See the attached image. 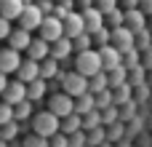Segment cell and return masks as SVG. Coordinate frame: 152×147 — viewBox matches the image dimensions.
<instances>
[{"label":"cell","mask_w":152,"mask_h":147,"mask_svg":"<svg viewBox=\"0 0 152 147\" xmlns=\"http://www.w3.org/2000/svg\"><path fill=\"white\" fill-rule=\"evenodd\" d=\"M59 121H61V118L45 107V110H40V112H32V118H29V129H32L35 134L51 139V137L59 131Z\"/></svg>","instance_id":"6da1fadb"},{"label":"cell","mask_w":152,"mask_h":147,"mask_svg":"<svg viewBox=\"0 0 152 147\" xmlns=\"http://www.w3.org/2000/svg\"><path fill=\"white\" fill-rule=\"evenodd\" d=\"M75 70H77V72H83L86 78H91V75H96L99 70H104V67H102V56H99V48L77 51V54H75Z\"/></svg>","instance_id":"7a4b0ae2"},{"label":"cell","mask_w":152,"mask_h":147,"mask_svg":"<svg viewBox=\"0 0 152 147\" xmlns=\"http://www.w3.org/2000/svg\"><path fill=\"white\" fill-rule=\"evenodd\" d=\"M43 11H40V5L37 3H24V8H21V13H19V27H24V29H29V32H37V27H40V21H43Z\"/></svg>","instance_id":"3957f363"},{"label":"cell","mask_w":152,"mask_h":147,"mask_svg":"<svg viewBox=\"0 0 152 147\" xmlns=\"http://www.w3.org/2000/svg\"><path fill=\"white\" fill-rule=\"evenodd\" d=\"M37 35H40V37H45L48 43H53L56 37H61V35H64V21H61L56 13H45V16H43V21H40V27H37Z\"/></svg>","instance_id":"277c9868"},{"label":"cell","mask_w":152,"mask_h":147,"mask_svg":"<svg viewBox=\"0 0 152 147\" xmlns=\"http://www.w3.org/2000/svg\"><path fill=\"white\" fill-rule=\"evenodd\" d=\"M48 110L56 112L59 118H64V115L75 112V96H69L67 91H53L48 96Z\"/></svg>","instance_id":"5b68a950"},{"label":"cell","mask_w":152,"mask_h":147,"mask_svg":"<svg viewBox=\"0 0 152 147\" xmlns=\"http://www.w3.org/2000/svg\"><path fill=\"white\" fill-rule=\"evenodd\" d=\"M61 91H67L69 96H80V94L88 91V78H86L83 72L72 70V72L64 75V80H61Z\"/></svg>","instance_id":"8992f818"},{"label":"cell","mask_w":152,"mask_h":147,"mask_svg":"<svg viewBox=\"0 0 152 147\" xmlns=\"http://www.w3.org/2000/svg\"><path fill=\"white\" fill-rule=\"evenodd\" d=\"M110 43L112 46H118L123 54L126 51H131L136 43H134V32L126 27V24H120V27H115V29H110Z\"/></svg>","instance_id":"52a82bcc"},{"label":"cell","mask_w":152,"mask_h":147,"mask_svg":"<svg viewBox=\"0 0 152 147\" xmlns=\"http://www.w3.org/2000/svg\"><path fill=\"white\" fill-rule=\"evenodd\" d=\"M72 54H75V48H72V37H69V35H61V37H56V40L51 43V56L59 59V64L69 62Z\"/></svg>","instance_id":"ba28073f"},{"label":"cell","mask_w":152,"mask_h":147,"mask_svg":"<svg viewBox=\"0 0 152 147\" xmlns=\"http://www.w3.org/2000/svg\"><path fill=\"white\" fill-rule=\"evenodd\" d=\"M21 51H16L13 46H5V48H0V70L5 72V75H13L16 72V67L21 64Z\"/></svg>","instance_id":"9c48e42d"},{"label":"cell","mask_w":152,"mask_h":147,"mask_svg":"<svg viewBox=\"0 0 152 147\" xmlns=\"http://www.w3.org/2000/svg\"><path fill=\"white\" fill-rule=\"evenodd\" d=\"M99 56H102V67H104V70H112V67L123 64V51H120L118 46H112V43L99 46Z\"/></svg>","instance_id":"30bf717a"},{"label":"cell","mask_w":152,"mask_h":147,"mask_svg":"<svg viewBox=\"0 0 152 147\" xmlns=\"http://www.w3.org/2000/svg\"><path fill=\"white\" fill-rule=\"evenodd\" d=\"M0 99L11 102V104H16V102L27 99V83H24V80H19V78H16V80H8V86L3 88Z\"/></svg>","instance_id":"8fae6325"},{"label":"cell","mask_w":152,"mask_h":147,"mask_svg":"<svg viewBox=\"0 0 152 147\" xmlns=\"http://www.w3.org/2000/svg\"><path fill=\"white\" fill-rule=\"evenodd\" d=\"M64 35H69V37H75V35H80V32H86V21H83V13L75 8V11H69L64 19Z\"/></svg>","instance_id":"7c38bea8"},{"label":"cell","mask_w":152,"mask_h":147,"mask_svg":"<svg viewBox=\"0 0 152 147\" xmlns=\"http://www.w3.org/2000/svg\"><path fill=\"white\" fill-rule=\"evenodd\" d=\"M24 54H27L29 59H35V62H43V59L51 54V43H48L45 37H40V35H37V37H32V40H29V46H27V51H24Z\"/></svg>","instance_id":"4fadbf2b"},{"label":"cell","mask_w":152,"mask_h":147,"mask_svg":"<svg viewBox=\"0 0 152 147\" xmlns=\"http://www.w3.org/2000/svg\"><path fill=\"white\" fill-rule=\"evenodd\" d=\"M83 13V21H86V32H96V29H102L104 27V13L96 8V5H88L86 11H80Z\"/></svg>","instance_id":"5bb4252c"},{"label":"cell","mask_w":152,"mask_h":147,"mask_svg":"<svg viewBox=\"0 0 152 147\" xmlns=\"http://www.w3.org/2000/svg\"><path fill=\"white\" fill-rule=\"evenodd\" d=\"M19 80H24V83H29V80H35L37 75H40V62H35V59H21V64L16 67V72H13Z\"/></svg>","instance_id":"9a60e30c"},{"label":"cell","mask_w":152,"mask_h":147,"mask_svg":"<svg viewBox=\"0 0 152 147\" xmlns=\"http://www.w3.org/2000/svg\"><path fill=\"white\" fill-rule=\"evenodd\" d=\"M45 94H48V80H45V78H40V75H37L35 80H29V83H27V99H29V102H35V104H37V102H43V99H45Z\"/></svg>","instance_id":"2e32d148"},{"label":"cell","mask_w":152,"mask_h":147,"mask_svg":"<svg viewBox=\"0 0 152 147\" xmlns=\"http://www.w3.org/2000/svg\"><path fill=\"white\" fill-rule=\"evenodd\" d=\"M29 40H32V32H29V29H24V27L11 29V35H8V46H13L16 51H27Z\"/></svg>","instance_id":"e0dca14e"},{"label":"cell","mask_w":152,"mask_h":147,"mask_svg":"<svg viewBox=\"0 0 152 147\" xmlns=\"http://www.w3.org/2000/svg\"><path fill=\"white\" fill-rule=\"evenodd\" d=\"M123 24H126L134 35H136V32H142V29H144V11H142L139 5H136V8H128V11H126V21H123Z\"/></svg>","instance_id":"ac0fdd59"},{"label":"cell","mask_w":152,"mask_h":147,"mask_svg":"<svg viewBox=\"0 0 152 147\" xmlns=\"http://www.w3.org/2000/svg\"><path fill=\"white\" fill-rule=\"evenodd\" d=\"M77 129H83V115H77V112H69V115H64L59 121V131H64L67 137L72 131H77Z\"/></svg>","instance_id":"d6986e66"},{"label":"cell","mask_w":152,"mask_h":147,"mask_svg":"<svg viewBox=\"0 0 152 147\" xmlns=\"http://www.w3.org/2000/svg\"><path fill=\"white\" fill-rule=\"evenodd\" d=\"M21 8H24V0H0V13H3L5 19H11V21L19 19Z\"/></svg>","instance_id":"ffe728a7"},{"label":"cell","mask_w":152,"mask_h":147,"mask_svg":"<svg viewBox=\"0 0 152 147\" xmlns=\"http://www.w3.org/2000/svg\"><path fill=\"white\" fill-rule=\"evenodd\" d=\"M104 88H110V75H107V70H99L96 75L88 78V91H91V94H99V91H104Z\"/></svg>","instance_id":"44dd1931"},{"label":"cell","mask_w":152,"mask_h":147,"mask_svg":"<svg viewBox=\"0 0 152 147\" xmlns=\"http://www.w3.org/2000/svg\"><path fill=\"white\" fill-rule=\"evenodd\" d=\"M32 112H35V102H29V99H21V102L13 104V118L21 121V123H27L32 118Z\"/></svg>","instance_id":"7402d4cb"},{"label":"cell","mask_w":152,"mask_h":147,"mask_svg":"<svg viewBox=\"0 0 152 147\" xmlns=\"http://www.w3.org/2000/svg\"><path fill=\"white\" fill-rule=\"evenodd\" d=\"M96 107V96L91 94V91H86V94H80V96H75V112L77 115H86L88 110H94Z\"/></svg>","instance_id":"603a6c76"},{"label":"cell","mask_w":152,"mask_h":147,"mask_svg":"<svg viewBox=\"0 0 152 147\" xmlns=\"http://www.w3.org/2000/svg\"><path fill=\"white\" fill-rule=\"evenodd\" d=\"M59 67H61V64H59V59H53V56L48 54V56H45V59L40 62V78L51 80V78H53L56 72H59Z\"/></svg>","instance_id":"cb8c5ba5"},{"label":"cell","mask_w":152,"mask_h":147,"mask_svg":"<svg viewBox=\"0 0 152 147\" xmlns=\"http://www.w3.org/2000/svg\"><path fill=\"white\" fill-rule=\"evenodd\" d=\"M19 131H21V121H16V118H11V121H5V123L0 126V134H3L5 142H13V139L19 137Z\"/></svg>","instance_id":"d4e9b609"},{"label":"cell","mask_w":152,"mask_h":147,"mask_svg":"<svg viewBox=\"0 0 152 147\" xmlns=\"http://www.w3.org/2000/svg\"><path fill=\"white\" fill-rule=\"evenodd\" d=\"M107 129V142H120L123 139V134H126V121H112V123H107L104 126Z\"/></svg>","instance_id":"484cf974"},{"label":"cell","mask_w":152,"mask_h":147,"mask_svg":"<svg viewBox=\"0 0 152 147\" xmlns=\"http://www.w3.org/2000/svg\"><path fill=\"white\" fill-rule=\"evenodd\" d=\"M123 21H126V11H123V8H120V5H118V8H112V11H107V13H104V24H107V27H110V29H115V27H120V24H123Z\"/></svg>","instance_id":"4316f807"},{"label":"cell","mask_w":152,"mask_h":147,"mask_svg":"<svg viewBox=\"0 0 152 147\" xmlns=\"http://www.w3.org/2000/svg\"><path fill=\"white\" fill-rule=\"evenodd\" d=\"M110 75V86H120V83H128V67L126 64H118L112 70H107Z\"/></svg>","instance_id":"83f0119b"},{"label":"cell","mask_w":152,"mask_h":147,"mask_svg":"<svg viewBox=\"0 0 152 147\" xmlns=\"http://www.w3.org/2000/svg\"><path fill=\"white\" fill-rule=\"evenodd\" d=\"M72 48H75V54H77V51H88V48H94V35H91V32H80V35H75V37H72Z\"/></svg>","instance_id":"f1b7e54d"},{"label":"cell","mask_w":152,"mask_h":147,"mask_svg":"<svg viewBox=\"0 0 152 147\" xmlns=\"http://www.w3.org/2000/svg\"><path fill=\"white\" fill-rule=\"evenodd\" d=\"M96 126H104L102 123V110L99 107H94V110H88L86 115H83V129L88 131V129H96Z\"/></svg>","instance_id":"f546056e"},{"label":"cell","mask_w":152,"mask_h":147,"mask_svg":"<svg viewBox=\"0 0 152 147\" xmlns=\"http://www.w3.org/2000/svg\"><path fill=\"white\" fill-rule=\"evenodd\" d=\"M112 96H115V104H123L131 99V83H120V86H112Z\"/></svg>","instance_id":"4dcf8cb0"},{"label":"cell","mask_w":152,"mask_h":147,"mask_svg":"<svg viewBox=\"0 0 152 147\" xmlns=\"http://www.w3.org/2000/svg\"><path fill=\"white\" fill-rule=\"evenodd\" d=\"M94 96H96V107H99V110H104V107L115 104V96H112V86H110V88H104V91H99V94H94Z\"/></svg>","instance_id":"1f68e13d"},{"label":"cell","mask_w":152,"mask_h":147,"mask_svg":"<svg viewBox=\"0 0 152 147\" xmlns=\"http://www.w3.org/2000/svg\"><path fill=\"white\" fill-rule=\"evenodd\" d=\"M118 110H120V121H126V123L136 118V104H134V99H128V102L118 104Z\"/></svg>","instance_id":"d6a6232c"},{"label":"cell","mask_w":152,"mask_h":147,"mask_svg":"<svg viewBox=\"0 0 152 147\" xmlns=\"http://www.w3.org/2000/svg\"><path fill=\"white\" fill-rule=\"evenodd\" d=\"M86 134H88V145H102V142H107V129H104V126L88 129Z\"/></svg>","instance_id":"836d02e7"},{"label":"cell","mask_w":152,"mask_h":147,"mask_svg":"<svg viewBox=\"0 0 152 147\" xmlns=\"http://www.w3.org/2000/svg\"><path fill=\"white\" fill-rule=\"evenodd\" d=\"M69 11H75V0H56V5H53V13H56L59 19H64Z\"/></svg>","instance_id":"e575fe53"},{"label":"cell","mask_w":152,"mask_h":147,"mask_svg":"<svg viewBox=\"0 0 152 147\" xmlns=\"http://www.w3.org/2000/svg\"><path fill=\"white\" fill-rule=\"evenodd\" d=\"M120 118V110H118V104H110V107H104L102 110V123L107 126V123H112V121H118Z\"/></svg>","instance_id":"d590c367"},{"label":"cell","mask_w":152,"mask_h":147,"mask_svg":"<svg viewBox=\"0 0 152 147\" xmlns=\"http://www.w3.org/2000/svg\"><path fill=\"white\" fill-rule=\"evenodd\" d=\"M107 43H110V27L104 24L102 29H96V32H94V46L99 48V46H107Z\"/></svg>","instance_id":"8d00e7d4"},{"label":"cell","mask_w":152,"mask_h":147,"mask_svg":"<svg viewBox=\"0 0 152 147\" xmlns=\"http://www.w3.org/2000/svg\"><path fill=\"white\" fill-rule=\"evenodd\" d=\"M80 147V145H88V134H86V129H77V131H72L69 134V147Z\"/></svg>","instance_id":"74e56055"},{"label":"cell","mask_w":152,"mask_h":147,"mask_svg":"<svg viewBox=\"0 0 152 147\" xmlns=\"http://www.w3.org/2000/svg\"><path fill=\"white\" fill-rule=\"evenodd\" d=\"M11 118H13V104L5 102V99H0V126H3L5 121H11Z\"/></svg>","instance_id":"f35d334b"},{"label":"cell","mask_w":152,"mask_h":147,"mask_svg":"<svg viewBox=\"0 0 152 147\" xmlns=\"http://www.w3.org/2000/svg\"><path fill=\"white\" fill-rule=\"evenodd\" d=\"M48 145H56V147H69V137L64 134V131H56L51 139H48Z\"/></svg>","instance_id":"ab89813d"},{"label":"cell","mask_w":152,"mask_h":147,"mask_svg":"<svg viewBox=\"0 0 152 147\" xmlns=\"http://www.w3.org/2000/svg\"><path fill=\"white\" fill-rule=\"evenodd\" d=\"M11 19H5L3 13H0V40H8V35H11Z\"/></svg>","instance_id":"60d3db41"},{"label":"cell","mask_w":152,"mask_h":147,"mask_svg":"<svg viewBox=\"0 0 152 147\" xmlns=\"http://www.w3.org/2000/svg\"><path fill=\"white\" fill-rule=\"evenodd\" d=\"M94 5L102 11V13H107V11H112V8H118V0H94Z\"/></svg>","instance_id":"b9f144b4"},{"label":"cell","mask_w":152,"mask_h":147,"mask_svg":"<svg viewBox=\"0 0 152 147\" xmlns=\"http://www.w3.org/2000/svg\"><path fill=\"white\" fill-rule=\"evenodd\" d=\"M37 5H40V11L43 13H53V5H56V0H35Z\"/></svg>","instance_id":"7bdbcfd3"},{"label":"cell","mask_w":152,"mask_h":147,"mask_svg":"<svg viewBox=\"0 0 152 147\" xmlns=\"http://www.w3.org/2000/svg\"><path fill=\"white\" fill-rule=\"evenodd\" d=\"M118 5H120L123 11H128V8H136V5H139V0H118Z\"/></svg>","instance_id":"ee69618b"},{"label":"cell","mask_w":152,"mask_h":147,"mask_svg":"<svg viewBox=\"0 0 152 147\" xmlns=\"http://www.w3.org/2000/svg\"><path fill=\"white\" fill-rule=\"evenodd\" d=\"M88 5H94V0H75V8L77 11H86Z\"/></svg>","instance_id":"f6af8a7d"},{"label":"cell","mask_w":152,"mask_h":147,"mask_svg":"<svg viewBox=\"0 0 152 147\" xmlns=\"http://www.w3.org/2000/svg\"><path fill=\"white\" fill-rule=\"evenodd\" d=\"M139 8H142L144 13H150L152 11V0H139Z\"/></svg>","instance_id":"bcb514c9"},{"label":"cell","mask_w":152,"mask_h":147,"mask_svg":"<svg viewBox=\"0 0 152 147\" xmlns=\"http://www.w3.org/2000/svg\"><path fill=\"white\" fill-rule=\"evenodd\" d=\"M5 86H8V75L0 70V94H3V88H5Z\"/></svg>","instance_id":"7dc6e473"},{"label":"cell","mask_w":152,"mask_h":147,"mask_svg":"<svg viewBox=\"0 0 152 147\" xmlns=\"http://www.w3.org/2000/svg\"><path fill=\"white\" fill-rule=\"evenodd\" d=\"M3 142H5V139H3V134H0V145H3Z\"/></svg>","instance_id":"c3c4849f"}]
</instances>
